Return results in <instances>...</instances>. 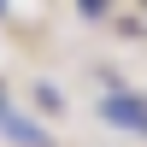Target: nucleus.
<instances>
[{
    "mask_svg": "<svg viewBox=\"0 0 147 147\" xmlns=\"http://www.w3.org/2000/svg\"><path fill=\"white\" fill-rule=\"evenodd\" d=\"M100 118L118 124V129L147 136V100H141V94H106V100H100Z\"/></svg>",
    "mask_w": 147,
    "mask_h": 147,
    "instance_id": "f257e3e1",
    "label": "nucleus"
},
{
    "mask_svg": "<svg viewBox=\"0 0 147 147\" xmlns=\"http://www.w3.org/2000/svg\"><path fill=\"white\" fill-rule=\"evenodd\" d=\"M0 129H6L12 141H24V147H53V141H47V129H35L30 118H18V112H12L6 100H0Z\"/></svg>",
    "mask_w": 147,
    "mask_h": 147,
    "instance_id": "f03ea898",
    "label": "nucleus"
},
{
    "mask_svg": "<svg viewBox=\"0 0 147 147\" xmlns=\"http://www.w3.org/2000/svg\"><path fill=\"white\" fill-rule=\"evenodd\" d=\"M82 6V18H106V12H112V0H77Z\"/></svg>",
    "mask_w": 147,
    "mask_h": 147,
    "instance_id": "7ed1b4c3",
    "label": "nucleus"
},
{
    "mask_svg": "<svg viewBox=\"0 0 147 147\" xmlns=\"http://www.w3.org/2000/svg\"><path fill=\"white\" fill-rule=\"evenodd\" d=\"M0 18H6V0H0Z\"/></svg>",
    "mask_w": 147,
    "mask_h": 147,
    "instance_id": "20e7f679",
    "label": "nucleus"
}]
</instances>
